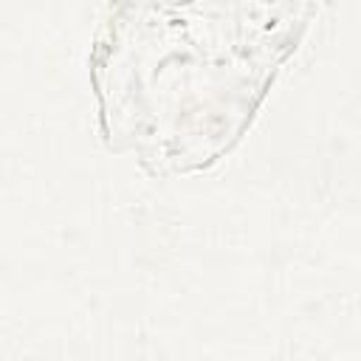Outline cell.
<instances>
[{"mask_svg":"<svg viewBox=\"0 0 361 361\" xmlns=\"http://www.w3.org/2000/svg\"><path fill=\"white\" fill-rule=\"evenodd\" d=\"M310 17L313 0H113L90 54L107 147L152 175L214 164Z\"/></svg>","mask_w":361,"mask_h":361,"instance_id":"cell-1","label":"cell"}]
</instances>
